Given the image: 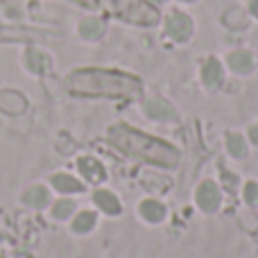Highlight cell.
<instances>
[{"label":"cell","mask_w":258,"mask_h":258,"mask_svg":"<svg viewBox=\"0 0 258 258\" xmlns=\"http://www.w3.org/2000/svg\"><path fill=\"white\" fill-rule=\"evenodd\" d=\"M66 89L75 95H86V98H132L141 91V82L125 73L82 68L68 75Z\"/></svg>","instance_id":"6da1fadb"},{"label":"cell","mask_w":258,"mask_h":258,"mask_svg":"<svg viewBox=\"0 0 258 258\" xmlns=\"http://www.w3.org/2000/svg\"><path fill=\"white\" fill-rule=\"evenodd\" d=\"M109 141L125 154L138 156V159H145L150 163L163 165V168H174L179 163V152L172 145L147 136V134H141L127 125H113L109 129Z\"/></svg>","instance_id":"7a4b0ae2"},{"label":"cell","mask_w":258,"mask_h":258,"mask_svg":"<svg viewBox=\"0 0 258 258\" xmlns=\"http://www.w3.org/2000/svg\"><path fill=\"white\" fill-rule=\"evenodd\" d=\"M75 3L89 9L109 12L111 16H118L134 25H156L159 23V12L147 0H75Z\"/></svg>","instance_id":"3957f363"},{"label":"cell","mask_w":258,"mask_h":258,"mask_svg":"<svg viewBox=\"0 0 258 258\" xmlns=\"http://www.w3.org/2000/svg\"><path fill=\"white\" fill-rule=\"evenodd\" d=\"M192 32H195V23L188 14L183 12H172L165 18V34L170 36L177 43H186L192 39Z\"/></svg>","instance_id":"277c9868"},{"label":"cell","mask_w":258,"mask_h":258,"mask_svg":"<svg viewBox=\"0 0 258 258\" xmlns=\"http://www.w3.org/2000/svg\"><path fill=\"white\" fill-rule=\"evenodd\" d=\"M23 61H25L27 71L36 73V75H45V73H50V68H52L50 54H45L43 50H36V48H27L25 54H23Z\"/></svg>","instance_id":"5b68a950"},{"label":"cell","mask_w":258,"mask_h":258,"mask_svg":"<svg viewBox=\"0 0 258 258\" xmlns=\"http://www.w3.org/2000/svg\"><path fill=\"white\" fill-rule=\"evenodd\" d=\"M202 82L206 89H218L224 82V66L218 57H209L202 66Z\"/></svg>","instance_id":"8992f818"},{"label":"cell","mask_w":258,"mask_h":258,"mask_svg":"<svg viewBox=\"0 0 258 258\" xmlns=\"http://www.w3.org/2000/svg\"><path fill=\"white\" fill-rule=\"evenodd\" d=\"M197 204H200L202 211L213 213L220 206V188L213 181H204L200 186V190H197Z\"/></svg>","instance_id":"52a82bcc"},{"label":"cell","mask_w":258,"mask_h":258,"mask_svg":"<svg viewBox=\"0 0 258 258\" xmlns=\"http://www.w3.org/2000/svg\"><path fill=\"white\" fill-rule=\"evenodd\" d=\"M227 63L233 73H238V75H249L256 66L254 54H251L249 50H233V52H229Z\"/></svg>","instance_id":"ba28073f"},{"label":"cell","mask_w":258,"mask_h":258,"mask_svg":"<svg viewBox=\"0 0 258 258\" xmlns=\"http://www.w3.org/2000/svg\"><path fill=\"white\" fill-rule=\"evenodd\" d=\"M145 113L150 118H154V120H177L174 109L170 107L165 100H161V98L147 100V102H145Z\"/></svg>","instance_id":"9c48e42d"},{"label":"cell","mask_w":258,"mask_h":258,"mask_svg":"<svg viewBox=\"0 0 258 258\" xmlns=\"http://www.w3.org/2000/svg\"><path fill=\"white\" fill-rule=\"evenodd\" d=\"M77 168H80V172L93 183H100L104 179L102 163H100L98 159H93V156H82V159L77 161Z\"/></svg>","instance_id":"30bf717a"},{"label":"cell","mask_w":258,"mask_h":258,"mask_svg":"<svg viewBox=\"0 0 258 258\" xmlns=\"http://www.w3.org/2000/svg\"><path fill=\"white\" fill-rule=\"evenodd\" d=\"M104 34V23L100 18H84L80 23V36L86 41H98Z\"/></svg>","instance_id":"8fae6325"},{"label":"cell","mask_w":258,"mask_h":258,"mask_svg":"<svg viewBox=\"0 0 258 258\" xmlns=\"http://www.w3.org/2000/svg\"><path fill=\"white\" fill-rule=\"evenodd\" d=\"M93 200H95V204L104 211V213H109V215H118V213H120V202H118V197L113 195V192L98 190Z\"/></svg>","instance_id":"7c38bea8"},{"label":"cell","mask_w":258,"mask_h":258,"mask_svg":"<svg viewBox=\"0 0 258 258\" xmlns=\"http://www.w3.org/2000/svg\"><path fill=\"white\" fill-rule=\"evenodd\" d=\"M141 215L147 222H161L165 218V206L156 200H145L141 204Z\"/></svg>","instance_id":"4fadbf2b"},{"label":"cell","mask_w":258,"mask_h":258,"mask_svg":"<svg viewBox=\"0 0 258 258\" xmlns=\"http://www.w3.org/2000/svg\"><path fill=\"white\" fill-rule=\"evenodd\" d=\"M52 186L57 188V190H61V192H80L82 188H84L77 179H73L71 174H54Z\"/></svg>","instance_id":"5bb4252c"},{"label":"cell","mask_w":258,"mask_h":258,"mask_svg":"<svg viewBox=\"0 0 258 258\" xmlns=\"http://www.w3.org/2000/svg\"><path fill=\"white\" fill-rule=\"evenodd\" d=\"M23 200H25V204H30V206H36V209H41V206L48 204L50 195H48V190H45L43 186H34V188H30V190H27L25 195H23Z\"/></svg>","instance_id":"9a60e30c"},{"label":"cell","mask_w":258,"mask_h":258,"mask_svg":"<svg viewBox=\"0 0 258 258\" xmlns=\"http://www.w3.org/2000/svg\"><path fill=\"white\" fill-rule=\"evenodd\" d=\"M227 145H229V152H231L236 159H245V156H247L245 138H242L240 134H229V136H227Z\"/></svg>","instance_id":"2e32d148"},{"label":"cell","mask_w":258,"mask_h":258,"mask_svg":"<svg viewBox=\"0 0 258 258\" xmlns=\"http://www.w3.org/2000/svg\"><path fill=\"white\" fill-rule=\"evenodd\" d=\"M95 224V213H91V211H82L80 215L75 218V222H73V229H75L77 233H86L91 231Z\"/></svg>","instance_id":"e0dca14e"},{"label":"cell","mask_w":258,"mask_h":258,"mask_svg":"<svg viewBox=\"0 0 258 258\" xmlns=\"http://www.w3.org/2000/svg\"><path fill=\"white\" fill-rule=\"evenodd\" d=\"M73 209H75V202H71V200H59L57 204H54L52 213H54V218H68V215L73 213Z\"/></svg>","instance_id":"ac0fdd59"},{"label":"cell","mask_w":258,"mask_h":258,"mask_svg":"<svg viewBox=\"0 0 258 258\" xmlns=\"http://www.w3.org/2000/svg\"><path fill=\"white\" fill-rule=\"evenodd\" d=\"M245 200L249 202V204H258V183H247L245 188Z\"/></svg>","instance_id":"d6986e66"},{"label":"cell","mask_w":258,"mask_h":258,"mask_svg":"<svg viewBox=\"0 0 258 258\" xmlns=\"http://www.w3.org/2000/svg\"><path fill=\"white\" fill-rule=\"evenodd\" d=\"M249 12L258 18V0H251V3H249Z\"/></svg>","instance_id":"ffe728a7"},{"label":"cell","mask_w":258,"mask_h":258,"mask_svg":"<svg viewBox=\"0 0 258 258\" xmlns=\"http://www.w3.org/2000/svg\"><path fill=\"white\" fill-rule=\"evenodd\" d=\"M249 136H251V141H254L256 145H258V127H251V129H249Z\"/></svg>","instance_id":"44dd1931"},{"label":"cell","mask_w":258,"mask_h":258,"mask_svg":"<svg viewBox=\"0 0 258 258\" xmlns=\"http://www.w3.org/2000/svg\"><path fill=\"white\" fill-rule=\"evenodd\" d=\"M181 3H197V0H181Z\"/></svg>","instance_id":"7402d4cb"},{"label":"cell","mask_w":258,"mask_h":258,"mask_svg":"<svg viewBox=\"0 0 258 258\" xmlns=\"http://www.w3.org/2000/svg\"><path fill=\"white\" fill-rule=\"evenodd\" d=\"M0 258H3V256H0Z\"/></svg>","instance_id":"603a6c76"}]
</instances>
